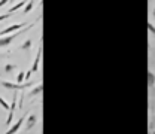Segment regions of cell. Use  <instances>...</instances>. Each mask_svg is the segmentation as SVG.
Listing matches in <instances>:
<instances>
[{
	"instance_id": "6da1fadb",
	"label": "cell",
	"mask_w": 155,
	"mask_h": 134,
	"mask_svg": "<svg viewBox=\"0 0 155 134\" xmlns=\"http://www.w3.org/2000/svg\"><path fill=\"white\" fill-rule=\"evenodd\" d=\"M18 91H14V98H12V103L9 106V110H8V119H6V125H12V121H14V112H15V107H17V101H18Z\"/></svg>"
},
{
	"instance_id": "7a4b0ae2",
	"label": "cell",
	"mask_w": 155,
	"mask_h": 134,
	"mask_svg": "<svg viewBox=\"0 0 155 134\" xmlns=\"http://www.w3.org/2000/svg\"><path fill=\"white\" fill-rule=\"evenodd\" d=\"M33 27V24H30L25 30H28V28H31ZM25 30H21V31H17V33H14V34H9V36H5V38H0V48H6L8 45H11V42L14 40V39H17L22 33V31H25Z\"/></svg>"
},
{
	"instance_id": "3957f363",
	"label": "cell",
	"mask_w": 155,
	"mask_h": 134,
	"mask_svg": "<svg viewBox=\"0 0 155 134\" xmlns=\"http://www.w3.org/2000/svg\"><path fill=\"white\" fill-rule=\"evenodd\" d=\"M40 58H42V45L39 46L38 54H36V58H35V61H33L31 69H30V70L27 72V75H25V80H28V79H30V76H31L35 72H38V67H39V64H40Z\"/></svg>"
},
{
	"instance_id": "277c9868",
	"label": "cell",
	"mask_w": 155,
	"mask_h": 134,
	"mask_svg": "<svg viewBox=\"0 0 155 134\" xmlns=\"http://www.w3.org/2000/svg\"><path fill=\"white\" fill-rule=\"evenodd\" d=\"M24 27H25V22H18V24L9 25V27H6L5 30L0 31V38H3L5 34H14V33H17L19 30H24Z\"/></svg>"
},
{
	"instance_id": "5b68a950",
	"label": "cell",
	"mask_w": 155,
	"mask_h": 134,
	"mask_svg": "<svg viewBox=\"0 0 155 134\" xmlns=\"http://www.w3.org/2000/svg\"><path fill=\"white\" fill-rule=\"evenodd\" d=\"M2 85L8 90H14V91H18V90H24L25 87H28V83H24V85H18V83H14V82H9V80H2Z\"/></svg>"
},
{
	"instance_id": "8992f818",
	"label": "cell",
	"mask_w": 155,
	"mask_h": 134,
	"mask_svg": "<svg viewBox=\"0 0 155 134\" xmlns=\"http://www.w3.org/2000/svg\"><path fill=\"white\" fill-rule=\"evenodd\" d=\"M24 119H25V115H22L21 118H19L18 121L14 124V125H11V128L6 131V133H3V134H15V133H18V130L21 128V125H22V122H24Z\"/></svg>"
},
{
	"instance_id": "52a82bcc",
	"label": "cell",
	"mask_w": 155,
	"mask_h": 134,
	"mask_svg": "<svg viewBox=\"0 0 155 134\" xmlns=\"http://www.w3.org/2000/svg\"><path fill=\"white\" fill-rule=\"evenodd\" d=\"M36 122H38V118H36V115H28V118H27V125H25V130L28 131V130H31L35 125H36Z\"/></svg>"
},
{
	"instance_id": "ba28073f",
	"label": "cell",
	"mask_w": 155,
	"mask_h": 134,
	"mask_svg": "<svg viewBox=\"0 0 155 134\" xmlns=\"http://www.w3.org/2000/svg\"><path fill=\"white\" fill-rule=\"evenodd\" d=\"M42 90H43V85L42 83H39V85H36L30 93H28V97H35V96H40L42 94Z\"/></svg>"
},
{
	"instance_id": "9c48e42d",
	"label": "cell",
	"mask_w": 155,
	"mask_h": 134,
	"mask_svg": "<svg viewBox=\"0 0 155 134\" xmlns=\"http://www.w3.org/2000/svg\"><path fill=\"white\" fill-rule=\"evenodd\" d=\"M22 6H25V2H19V3H17V5H14V6H12V8H11L9 11H8V14H11V15H12V14H14L15 11L21 9Z\"/></svg>"
},
{
	"instance_id": "30bf717a",
	"label": "cell",
	"mask_w": 155,
	"mask_h": 134,
	"mask_svg": "<svg viewBox=\"0 0 155 134\" xmlns=\"http://www.w3.org/2000/svg\"><path fill=\"white\" fill-rule=\"evenodd\" d=\"M148 85L152 88L155 85V75H154V72L151 70V72H148Z\"/></svg>"
},
{
	"instance_id": "8fae6325",
	"label": "cell",
	"mask_w": 155,
	"mask_h": 134,
	"mask_svg": "<svg viewBox=\"0 0 155 134\" xmlns=\"http://www.w3.org/2000/svg\"><path fill=\"white\" fill-rule=\"evenodd\" d=\"M31 48V40L30 39H27V40H24L22 43H21V49H24V51H28Z\"/></svg>"
},
{
	"instance_id": "7c38bea8",
	"label": "cell",
	"mask_w": 155,
	"mask_h": 134,
	"mask_svg": "<svg viewBox=\"0 0 155 134\" xmlns=\"http://www.w3.org/2000/svg\"><path fill=\"white\" fill-rule=\"evenodd\" d=\"M24 79H25V73L24 72H19L17 75V83L18 85H24Z\"/></svg>"
},
{
	"instance_id": "4fadbf2b",
	"label": "cell",
	"mask_w": 155,
	"mask_h": 134,
	"mask_svg": "<svg viewBox=\"0 0 155 134\" xmlns=\"http://www.w3.org/2000/svg\"><path fill=\"white\" fill-rule=\"evenodd\" d=\"M33 6H35V2H28V3L25 5V8H24V14H28V12L33 9Z\"/></svg>"
},
{
	"instance_id": "5bb4252c",
	"label": "cell",
	"mask_w": 155,
	"mask_h": 134,
	"mask_svg": "<svg viewBox=\"0 0 155 134\" xmlns=\"http://www.w3.org/2000/svg\"><path fill=\"white\" fill-rule=\"evenodd\" d=\"M12 70H15V64H6L5 66V72L6 73H11Z\"/></svg>"
},
{
	"instance_id": "9a60e30c",
	"label": "cell",
	"mask_w": 155,
	"mask_h": 134,
	"mask_svg": "<svg viewBox=\"0 0 155 134\" xmlns=\"http://www.w3.org/2000/svg\"><path fill=\"white\" fill-rule=\"evenodd\" d=\"M0 104H2V107H3V109L9 110V104H8V101H6L5 98H2V96H0Z\"/></svg>"
},
{
	"instance_id": "2e32d148",
	"label": "cell",
	"mask_w": 155,
	"mask_h": 134,
	"mask_svg": "<svg viewBox=\"0 0 155 134\" xmlns=\"http://www.w3.org/2000/svg\"><path fill=\"white\" fill-rule=\"evenodd\" d=\"M148 28H149V31H151V33H154V34H155V27L151 24V22L148 24Z\"/></svg>"
},
{
	"instance_id": "e0dca14e",
	"label": "cell",
	"mask_w": 155,
	"mask_h": 134,
	"mask_svg": "<svg viewBox=\"0 0 155 134\" xmlns=\"http://www.w3.org/2000/svg\"><path fill=\"white\" fill-rule=\"evenodd\" d=\"M5 5H8V0H2V2H0V8L5 6Z\"/></svg>"
},
{
	"instance_id": "ac0fdd59",
	"label": "cell",
	"mask_w": 155,
	"mask_h": 134,
	"mask_svg": "<svg viewBox=\"0 0 155 134\" xmlns=\"http://www.w3.org/2000/svg\"><path fill=\"white\" fill-rule=\"evenodd\" d=\"M152 15H154V18H155V9H154V12H152Z\"/></svg>"
}]
</instances>
